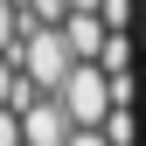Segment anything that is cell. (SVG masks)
I'll list each match as a JSON object with an SVG mask.
<instances>
[{"instance_id":"ba28073f","label":"cell","mask_w":146,"mask_h":146,"mask_svg":"<svg viewBox=\"0 0 146 146\" xmlns=\"http://www.w3.org/2000/svg\"><path fill=\"white\" fill-rule=\"evenodd\" d=\"M14 98H21V63L0 56V104H14Z\"/></svg>"},{"instance_id":"30bf717a","label":"cell","mask_w":146,"mask_h":146,"mask_svg":"<svg viewBox=\"0 0 146 146\" xmlns=\"http://www.w3.org/2000/svg\"><path fill=\"white\" fill-rule=\"evenodd\" d=\"M70 146H111V139H104V132H77Z\"/></svg>"},{"instance_id":"52a82bcc","label":"cell","mask_w":146,"mask_h":146,"mask_svg":"<svg viewBox=\"0 0 146 146\" xmlns=\"http://www.w3.org/2000/svg\"><path fill=\"white\" fill-rule=\"evenodd\" d=\"M104 28L111 35H139V0H104Z\"/></svg>"},{"instance_id":"7a4b0ae2","label":"cell","mask_w":146,"mask_h":146,"mask_svg":"<svg viewBox=\"0 0 146 146\" xmlns=\"http://www.w3.org/2000/svg\"><path fill=\"white\" fill-rule=\"evenodd\" d=\"M56 98H63V111L77 118V132H104V118L118 111V90H111V77H104V63H77Z\"/></svg>"},{"instance_id":"9c48e42d","label":"cell","mask_w":146,"mask_h":146,"mask_svg":"<svg viewBox=\"0 0 146 146\" xmlns=\"http://www.w3.org/2000/svg\"><path fill=\"white\" fill-rule=\"evenodd\" d=\"M0 146H28V132H21V111H14V104H0Z\"/></svg>"},{"instance_id":"6da1fadb","label":"cell","mask_w":146,"mask_h":146,"mask_svg":"<svg viewBox=\"0 0 146 146\" xmlns=\"http://www.w3.org/2000/svg\"><path fill=\"white\" fill-rule=\"evenodd\" d=\"M14 63H21V77H28L35 90H49V98H56L63 77L77 70V49H70L63 28H28L21 42H14Z\"/></svg>"},{"instance_id":"5b68a950","label":"cell","mask_w":146,"mask_h":146,"mask_svg":"<svg viewBox=\"0 0 146 146\" xmlns=\"http://www.w3.org/2000/svg\"><path fill=\"white\" fill-rule=\"evenodd\" d=\"M21 14H28V28H63L70 0H21Z\"/></svg>"},{"instance_id":"8992f818","label":"cell","mask_w":146,"mask_h":146,"mask_svg":"<svg viewBox=\"0 0 146 146\" xmlns=\"http://www.w3.org/2000/svg\"><path fill=\"white\" fill-rule=\"evenodd\" d=\"M104 139H111V146H139V111H132V104H118V111L104 118Z\"/></svg>"},{"instance_id":"277c9868","label":"cell","mask_w":146,"mask_h":146,"mask_svg":"<svg viewBox=\"0 0 146 146\" xmlns=\"http://www.w3.org/2000/svg\"><path fill=\"white\" fill-rule=\"evenodd\" d=\"M63 35H70V49H77V63H98V56H104V42H111V28H104L98 14H70Z\"/></svg>"},{"instance_id":"3957f363","label":"cell","mask_w":146,"mask_h":146,"mask_svg":"<svg viewBox=\"0 0 146 146\" xmlns=\"http://www.w3.org/2000/svg\"><path fill=\"white\" fill-rule=\"evenodd\" d=\"M21 132H28V146H70L77 139V118L63 111V98H35L21 111Z\"/></svg>"}]
</instances>
